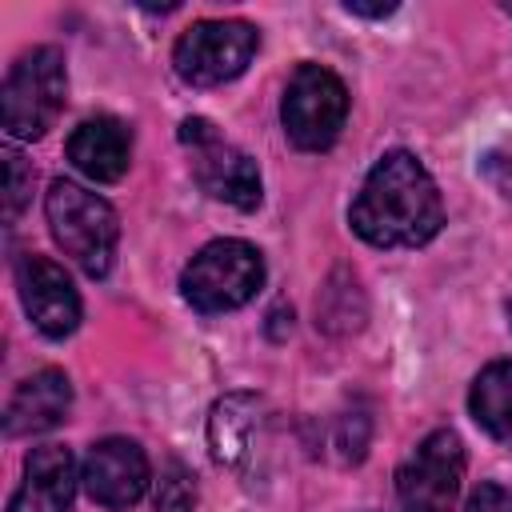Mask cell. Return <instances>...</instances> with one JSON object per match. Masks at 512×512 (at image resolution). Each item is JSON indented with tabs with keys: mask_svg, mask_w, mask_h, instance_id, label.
<instances>
[{
	"mask_svg": "<svg viewBox=\"0 0 512 512\" xmlns=\"http://www.w3.org/2000/svg\"><path fill=\"white\" fill-rule=\"evenodd\" d=\"M508 320H512V304H508Z\"/></svg>",
	"mask_w": 512,
	"mask_h": 512,
	"instance_id": "20",
	"label": "cell"
},
{
	"mask_svg": "<svg viewBox=\"0 0 512 512\" xmlns=\"http://www.w3.org/2000/svg\"><path fill=\"white\" fill-rule=\"evenodd\" d=\"M272 436V416L268 404L252 392H232L212 404L208 416V444L212 456L236 472H256Z\"/></svg>",
	"mask_w": 512,
	"mask_h": 512,
	"instance_id": "9",
	"label": "cell"
},
{
	"mask_svg": "<svg viewBox=\"0 0 512 512\" xmlns=\"http://www.w3.org/2000/svg\"><path fill=\"white\" fill-rule=\"evenodd\" d=\"M464 512H512V488H504V484H480L468 496Z\"/></svg>",
	"mask_w": 512,
	"mask_h": 512,
	"instance_id": "18",
	"label": "cell"
},
{
	"mask_svg": "<svg viewBox=\"0 0 512 512\" xmlns=\"http://www.w3.org/2000/svg\"><path fill=\"white\" fill-rule=\"evenodd\" d=\"M352 16H372V20H380V16H388V12H396V4H344Z\"/></svg>",
	"mask_w": 512,
	"mask_h": 512,
	"instance_id": "19",
	"label": "cell"
},
{
	"mask_svg": "<svg viewBox=\"0 0 512 512\" xmlns=\"http://www.w3.org/2000/svg\"><path fill=\"white\" fill-rule=\"evenodd\" d=\"M16 288H20V304H24L28 320L44 336L60 340L80 324V296H76L72 280L64 276V268L52 264L48 256L24 252L16 260Z\"/></svg>",
	"mask_w": 512,
	"mask_h": 512,
	"instance_id": "10",
	"label": "cell"
},
{
	"mask_svg": "<svg viewBox=\"0 0 512 512\" xmlns=\"http://www.w3.org/2000/svg\"><path fill=\"white\" fill-rule=\"evenodd\" d=\"M348 220L372 248H420L440 232L444 204L428 168L412 152L396 148L372 164Z\"/></svg>",
	"mask_w": 512,
	"mask_h": 512,
	"instance_id": "1",
	"label": "cell"
},
{
	"mask_svg": "<svg viewBox=\"0 0 512 512\" xmlns=\"http://www.w3.org/2000/svg\"><path fill=\"white\" fill-rule=\"evenodd\" d=\"M464 480V444L452 428L428 432L396 468V496L404 512H452Z\"/></svg>",
	"mask_w": 512,
	"mask_h": 512,
	"instance_id": "7",
	"label": "cell"
},
{
	"mask_svg": "<svg viewBox=\"0 0 512 512\" xmlns=\"http://www.w3.org/2000/svg\"><path fill=\"white\" fill-rule=\"evenodd\" d=\"M508 12H512V4H508Z\"/></svg>",
	"mask_w": 512,
	"mask_h": 512,
	"instance_id": "21",
	"label": "cell"
},
{
	"mask_svg": "<svg viewBox=\"0 0 512 512\" xmlns=\"http://www.w3.org/2000/svg\"><path fill=\"white\" fill-rule=\"evenodd\" d=\"M196 508V480L180 460H168L156 480V512H192Z\"/></svg>",
	"mask_w": 512,
	"mask_h": 512,
	"instance_id": "16",
	"label": "cell"
},
{
	"mask_svg": "<svg viewBox=\"0 0 512 512\" xmlns=\"http://www.w3.org/2000/svg\"><path fill=\"white\" fill-rule=\"evenodd\" d=\"M68 160L76 172H84L96 184H112L128 172L132 160V136L120 120L112 116H92L84 124H76V132L68 136Z\"/></svg>",
	"mask_w": 512,
	"mask_h": 512,
	"instance_id": "14",
	"label": "cell"
},
{
	"mask_svg": "<svg viewBox=\"0 0 512 512\" xmlns=\"http://www.w3.org/2000/svg\"><path fill=\"white\" fill-rule=\"evenodd\" d=\"M76 492V460L64 444H40L24 456L20 488L8 500V512H68Z\"/></svg>",
	"mask_w": 512,
	"mask_h": 512,
	"instance_id": "12",
	"label": "cell"
},
{
	"mask_svg": "<svg viewBox=\"0 0 512 512\" xmlns=\"http://www.w3.org/2000/svg\"><path fill=\"white\" fill-rule=\"evenodd\" d=\"M72 408V384L60 368H40L28 380L16 384L4 408V432L8 436H36L56 428Z\"/></svg>",
	"mask_w": 512,
	"mask_h": 512,
	"instance_id": "13",
	"label": "cell"
},
{
	"mask_svg": "<svg viewBox=\"0 0 512 512\" xmlns=\"http://www.w3.org/2000/svg\"><path fill=\"white\" fill-rule=\"evenodd\" d=\"M468 408H472L476 424H480L488 436L512 444V360H492V364L472 380Z\"/></svg>",
	"mask_w": 512,
	"mask_h": 512,
	"instance_id": "15",
	"label": "cell"
},
{
	"mask_svg": "<svg viewBox=\"0 0 512 512\" xmlns=\"http://www.w3.org/2000/svg\"><path fill=\"white\" fill-rule=\"evenodd\" d=\"M84 492L104 508H128L148 488V456L128 436H108L88 448L80 468Z\"/></svg>",
	"mask_w": 512,
	"mask_h": 512,
	"instance_id": "11",
	"label": "cell"
},
{
	"mask_svg": "<svg viewBox=\"0 0 512 512\" xmlns=\"http://www.w3.org/2000/svg\"><path fill=\"white\" fill-rule=\"evenodd\" d=\"M344 116H348V88L336 72H328L324 64H300L288 76L280 120L296 148L304 152L332 148L344 128Z\"/></svg>",
	"mask_w": 512,
	"mask_h": 512,
	"instance_id": "5",
	"label": "cell"
},
{
	"mask_svg": "<svg viewBox=\"0 0 512 512\" xmlns=\"http://www.w3.org/2000/svg\"><path fill=\"white\" fill-rule=\"evenodd\" d=\"M68 96V72H64V56L56 48H32L24 52L4 80L0 92V120L4 132L12 140H40Z\"/></svg>",
	"mask_w": 512,
	"mask_h": 512,
	"instance_id": "3",
	"label": "cell"
},
{
	"mask_svg": "<svg viewBox=\"0 0 512 512\" xmlns=\"http://www.w3.org/2000/svg\"><path fill=\"white\" fill-rule=\"evenodd\" d=\"M180 140L192 148V176L196 184L212 196V200H224L240 212L256 208L260 204V172H256V160L248 152H240L236 144H228L212 120L204 116H188L180 124Z\"/></svg>",
	"mask_w": 512,
	"mask_h": 512,
	"instance_id": "8",
	"label": "cell"
},
{
	"mask_svg": "<svg viewBox=\"0 0 512 512\" xmlns=\"http://www.w3.org/2000/svg\"><path fill=\"white\" fill-rule=\"evenodd\" d=\"M260 284H264V256L248 240H212V244H204L180 276L184 300L196 312H208V316L248 304Z\"/></svg>",
	"mask_w": 512,
	"mask_h": 512,
	"instance_id": "4",
	"label": "cell"
},
{
	"mask_svg": "<svg viewBox=\"0 0 512 512\" xmlns=\"http://www.w3.org/2000/svg\"><path fill=\"white\" fill-rule=\"evenodd\" d=\"M44 212L64 256H72L88 276H104L112 268L120 224L104 196L88 192L76 180H52L44 196Z\"/></svg>",
	"mask_w": 512,
	"mask_h": 512,
	"instance_id": "2",
	"label": "cell"
},
{
	"mask_svg": "<svg viewBox=\"0 0 512 512\" xmlns=\"http://www.w3.org/2000/svg\"><path fill=\"white\" fill-rule=\"evenodd\" d=\"M28 200H32V164L16 148H8L4 152V220L12 224Z\"/></svg>",
	"mask_w": 512,
	"mask_h": 512,
	"instance_id": "17",
	"label": "cell"
},
{
	"mask_svg": "<svg viewBox=\"0 0 512 512\" xmlns=\"http://www.w3.org/2000/svg\"><path fill=\"white\" fill-rule=\"evenodd\" d=\"M260 32L248 20H196L172 48V68L192 88H212L248 68Z\"/></svg>",
	"mask_w": 512,
	"mask_h": 512,
	"instance_id": "6",
	"label": "cell"
}]
</instances>
